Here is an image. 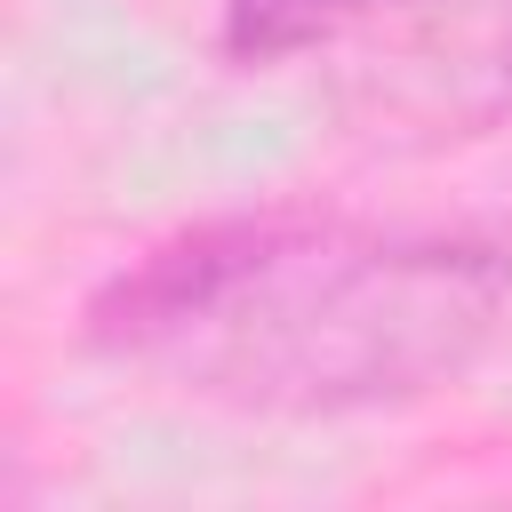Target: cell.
Listing matches in <instances>:
<instances>
[{
  "label": "cell",
  "instance_id": "obj_1",
  "mask_svg": "<svg viewBox=\"0 0 512 512\" xmlns=\"http://www.w3.org/2000/svg\"><path fill=\"white\" fill-rule=\"evenodd\" d=\"M504 296L512 248L480 232L224 216L136 256L88 304V344L216 408L352 416L464 376Z\"/></svg>",
  "mask_w": 512,
  "mask_h": 512
},
{
  "label": "cell",
  "instance_id": "obj_2",
  "mask_svg": "<svg viewBox=\"0 0 512 512\" xmlns=\"http://www.w3.org/2000/svg\"><path fill=\"white\" fill-rule=\"evenodd\" d=\"M376 120L488 136L512 120V0H432L416 40L376 64Z\"/></svg>",
  "mask_w": 512,
  "mask_h": 512
},
{
  "label": "cell",
  "instance_id": "obj_3",
  "mask_svg": "<svg viewBox=\"0 0 512 512\" xmlns=\"http://www.w3.org/2000/svg\"><path fill=\"white\" fill-rule=\"evenodd\" d=\"M376 8H392V0H224V48L240 64H280L296 48L352 32Z\"/></svg>",
  "mask_w": 512,
  "mask_h": 512
}]
</instances>
